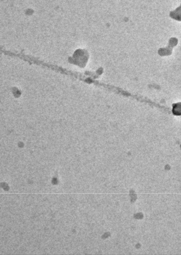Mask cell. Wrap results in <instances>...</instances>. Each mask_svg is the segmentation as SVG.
<instances>
[{"mask_svg":"<svg viewBox=\"0 0 181 255\" xmlns=\"http://www.w3.org/2000/svg\"><path fill=\"white\" fill-rule=\"evenodd\" d=\"M170 17L172 19L181 21V5L175 10L170 12Z\"/></svg>","mask_w":181,"mask_h":255,"instance_id":"obj_1","label":"cell"}]
</instances>
